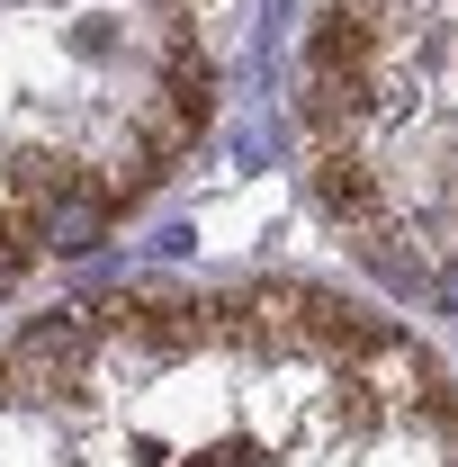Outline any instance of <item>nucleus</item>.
<instances>
[{"label": "nucleus", "instance_id": "obj_6", "mask_svg": "<svg viewBox=\"0 0 458 467\" xmlns=\"http://www.w3.org/2000/svg\"><path fill=\"white\" fill-rule=\"evenodd\" d=\"M306 55H315V63H369V55H378V27H369V9H350V0H333V9L315 18Z\"/></svg>", "mask_w": 458, "mask_h": 467}, {"label": "nucleus", "instance_id": "obj_1", "mask_svg": "<svg viewBox=\"0 0 458 467\" xmlns=\"http://www.w3.org/2000/svg\"><path fill=\"white\" fill-rule=\"evenodd\" d=\"M81 350H90V315H46V324H27V333H18L9 378H18V387H72Z\"/></svg>", "mask_w": 458, "mask_h": 467}, {"label": "nucleus", "instance_id": "obj_10", "mask_svg": "<svg viewBox=\"0 0 458 467\" xmlns=\"http://www.w3.org/2000/svg\"><path fill=\"white\" fill-rule=\"evenodd\" d=\"M432 288H441V306L458 315V261H441V279H432Z\"/></svg>", "mask_w": 458, "mask_h": 467}, {"label": "nucleus", "instance_id": "obj_7", "mask_svg": "<svg viewBox=\"0 0 458 467\" xmlns=\"http://www.w3.org/2000/svg\"><path fill=\"white\" fill-rule=\"evenodd\" d=\"M315 207H333V216H369V207H378V180H369V162L333 144V153L315 162Z\"/></svg>", "mask_w": 458, "mask_h": 467}, {"label": "nucleus", "instance_id": "obj_11", "mask_svg": "<svg viewBox=\"0 0 458 467\" xmlns=\"http://www.w3.org/2000/svg\"><path fill=\"white\" fill-rule=\"evenodd\" d=\"M350 9H387V0H350Z\"/></svg>", "mask_w": 458, "mask_h": 467}, {"label": "nucleus", "instance_id": "obj_4", "mask_svg": "<svg viewBox=\"0 0 458 467\" xmlns=\"http://www.w3.org/2000/svg\"><path fill=\"white\" fill-rule=\"evenodd\" d=\"M72 189H90V171L72 162V153H46V144H27V153H9V207L27 216V207H55Z\"/></svg>", "mask_w": 458, "mask_h": 467}, {"label": "nucleus", "instance_id": "obj_8", "mask_svg": "<svg viewBox=\"0 0 458 467\" xmlns=\"http://www.w3.org/2000/svg\"><path fill=\"white\" fill-rule=\"evenodd\" d=\"M27 261H36V243H27V225H18L9 207H0V296L27 279Z\"/></svg>", "mask_w": 458, "mask_h": 467}, {"label": "nucleus", "instance_id": "obj_5", "mask_svg": "<svg viewBox=\"0 0 458 467\" xmlns=\"http://www.w3.org/2000/svg\"><path fill=\"white\" fill-rule=\"evenodd\" d=\"M162 99H172V135L207 126V117H216V72H207V55L172 46V72H162Z\"/></svg>", "mask_w": 458, "mask_h": 467}, {"label": "nucleus", "instance_id": "obj_3", "mask_svg": "<svg viewBox=\"0 0 458 467\" xmlns=\"http://www.w3.org/2000/svg\"><path fill=\"white\" fill-rule=\"evenodd\" d=\"M369 109H378L369 63H315V81H306V126L315 135H359Z\"/></svg>", "mask_w": 458, "mask_h": 467}, {"label": "nucleus", "instance_id": "obj_2", "mask_svg": "<svg viewBox=\"0 0 458 467\" xmlns=\"http://www.w3.org/2000/svg\"><path fill=\"white\" fill-rule=\"evenodd\" d=\"M109 189L90 180V189H72V198H55V207H27V243L36 252H99L109 243Z\"/></svg>", "mask_w": 458, "mask_h": 467}, {"label": "nucleus", "instance_id": "obj_9", "mask_svg": "<svg viewBox=\"0 0 458 467\" xmlns=\"http://www.w3.org/2000/svg\"><path fill=\"white\" fill-rule=\"evenodd\" d=\"M342 422H350V431H369V422H378V405H369V387H359V378H350V396H342Z\"/></svg>", "mask_w": 458, "mask_h": 467}]
</instances>
